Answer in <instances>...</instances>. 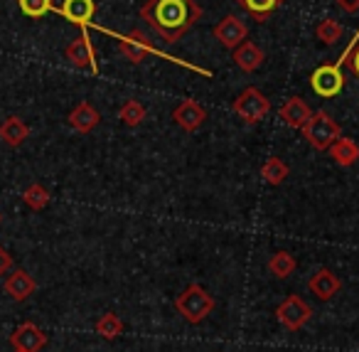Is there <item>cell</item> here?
I'll list each match as a JSON object with an SVG mask.
<instances>
[{
  "label": "cell",
  "mask_w": 359,
  "mask_h": 352,
  "mask_svg": "<svg viewBox=\"0 0 359 352\" xmlns=\"http://www.w3.org/2000/svg\"><path fill=\"white\" fill-rule=\"evenodd\" d=\"M140 18L163 37L165 42H177L190 32L202 18V8L195 0H145Z\"/></svg>",
  "instance_id": "6da1fadb"
},
{
  "label": "cell",
  "mask_w": 359,
  "mask_h": 352,
  "mask_svg": "<svg viewBox=\"0 0 359 352\" xmlns=\"http://www.w3.org/2000/svg\"><path fill=\"white\" fill-rule=\"evenodd\" d=\"M175 311L185 318L187 322L197 325V322H202L207 315H212V311H215V298H212V293L207 291V288L192 283L190 288H185V291L175 298Z\"/></svg>",
  "instance_id": "7a4b0ae2"
},
{
  "label": "cell",
  "mask_w": 359,
  "mask_h": 352,
  "mask_svg": "<svg viewBox=\"0 0 359 352\" xmlns=\"http://www.w3.org/2000/svg\"><path fill=\"white\" fill-rule=\"evenodd\" d=\"M300 131H303V138L308 141L315 150H327L330 145L342 136V131L334 124V119L330 114H325V111H313L308 124Z\"/></svg>",
  "instance_id": "3957f363"
},
{
  "label": "cell",
  "mask_w": 359,
  "mask_h": 352,
  "mask_svg": "<svg viewBox=\"0 0 359 352\" xmlns=\"http://www.w3.org/2000/svg\"><path fill=\"white\" fill-rule=\"evenodd\" d=\"M231 109H234V114L239 116L244 124L254 126L271 114V99L266 94H261L256 86H249V89H244L236 96Z\"/></svg>",
  "instance_id": "277c9868"
},
{
  "label": "cell",
  "mask_w": 359,
  "mask_h": 352,
  "mask_svg": "<svg viewBox=\"0 0 359 352\" xmlns=\"http://www.w3.org/2000/svg\"><path fill=\"white\" fill-rule=\"evenodd\" d=\"M276 318H278L280 325L288 327V330H300V327L308 325L310 318H313V308L300 296H288L276 308Z\"/></svg>",
  "instance_id": "5b68a950"
},
{
  "label": "cell",
  "mask_w": 359,
  "mask_h": 352,
  "mask_svg": "<svg viewBox=\"0 0 359 352\" xmlns=\"http://www.w3.org/2000/svg\"><path fill=\"white\" fill-rule=\"evenodd\" d=\"M67 60H69L72 67H76V70H89L91 74H99V62H96V50L94 45H91L89 40V32L81 30L79 37H76L74 42H72L69 47H67Z\"/></svg>",
  "instance_id": "8992f818"
},
{
  "label": "cell",
  "mask_w": 359,
  "mask_h": 352,
  "mask_svg": "<svg viewBox=\"0 0 359 352\" xmlns=\"http://www.w3.org/2000/svg\"><path fill=\"white\" fill-rule=\"evenodd\" d=\"M310 86H313L315 94L323 96V99H332V96H337L339 91L344 89V74L339 70H334L332 65H323L313 72Z\"/></svg>",
  "instance_id": "52a82bcc"
},
{
  "label": "cell",
  "mask_w": 359,
  "mask_h": 352,
  "mask_svg": "<svg viewBox=\"0 0 359 352\" xmlns=\"http://www.w3.org/2000/svg\"><path fill=\"white\" fill-rule=\"evenodd\" d=\"M215 40L219 42L224 50H236L241 42L249 37V27L244 20H239L236 15H226L224 20H219L215 25Z\"/></svg>",
  "instance_id": "ba28073f"
},
{
  "label": "cell",
  "mask_w": 359,
  "mask_h": 352,
  "mask_svg": "<svg viewBox=\"0 0 359 352\" xmlns=\"http://www.w3.org/2000/svg\"><path fill=\"white\" fill-rule=\"evenodd\" d=\"M116 40H118L121 55H123L130 65H140V62H143L148 55H160V52L150 45L148 37H145L140 30H133L130 35H118Z\"/></svg>",
  "instance_id": "9c48e42d"
},
{
  "label": "cell",
  "mask_w": 359,
  "mask_h": 352,
  "mask_svg": "<svg viewBox=\"0 0 359 352\" xmlns=\"http://www.w3.org/2000/svg\"><path fill=\"white\" fill-rule=\"evenodd\" d=\"M55 13H60L72 25H79L81 30H89L91 20L96 15V3L94 0H65L60 8H55Z\"/></svg>",
  "instance_id": "30bf717a"
},
{
  "label": "cell",
  "mask_w": 359,
  "mask_h": 352,
  "mask_svg": "<svg viewBox=\"0 0 359 352\" xmlns=\"http://www.w3.org/2000/svg\"><path fill=\"white\" fill-rule=\"evenodd\" d=\"M172 121L185 131V133H195L207 121V111L202 109L195 99H185L172 109Z\"/></svg>",
  "instance_id": "8fae6325"
},
{
  "label": "cell",
  "mask_w": 359,
  "mask_h": 352,
  "mask_svg": "<svg viewBox=\"0 0 359 352\" xmlns=\"http://www.w3.org/2000/svg\"><path fill=\"white\" fill-rule=\"evenodd\" d=\"M11 345L22 352H40L47 345V335L35 325V322H22L11 335Z\"/></svg>",
  "instance_id": "7c38bea8"
},
{
  "label": "cell",
  "mask_w": 359,
  "mask_h": 352,
  "mask_svg": "<svg viewBox=\"0 0 359 352\" xmlns=\"http://www.w3.org/2000/svg\"><path fill=\"white\" fill-rule=\"evenodd\" d=\"M278 116L283 119L285 126H290V129H303L305 124H308V119L313 116V111H310V106L305 104L300 96H290L288 101H285L283 106L278 109Z\"/></svg>",
  "instance_id": "4fadbf2b"
},
{
  "label": "cell",
  "mask_w": 359,
  "mask_h": 352,
  "mask_svg": "<svg viewBox=\"0 0 359 352\" xmlns=\"http://www.w3.org/2000/svg\"><path fill=\"white\" fill-rule=\"evenodd\" d=\"M308 286H310V291H313L315 298H320V301H330V298H334V293L342 288V283H339V278L334 276L330 268H318V271L310 276Z\"/></svg>",
  "instance_id": "5bb4252c"
},
{
  "label": "cell",
  "mask_w": 359,
  "mask_h": 352,
  "mask_svg": "<svg viewBox=\"0 0 359 352\" xmlns=\"http://www.w3.org/2000/svg\"><path fill=\"white\" fill-rule=\"evenodd\" d=\"M35 288H37L35 278H32L27 271H22V268H15V271L6 278V293L18 303L27 301V298L35 293Z\"/></svg>",
  "instance_id": "9a60e30c"
},
{
  "label": "cell",
  "mask_w": 359,
  "mask_h": 352,
  "mask_svg": "<svg viewBox=\"0 0 359 352\" xmlns=\"http://www.w3.org/2000/svg\"><path fill=\"white\" fill-rule=\"evenodd\" d=\"M99 121H101L99 111H96L89 101H79L69 114V126L76 133H91V131L99 126Z\"/></svg>",
  "instance_id": "2e32d148"
},
{
  "label": "cell",
  "mask_w": 359,
  "mask_h": 352,
  "mask_svg": "<svg viewBox=\"0 0 359 352\" xmlns=\"http://www.w3.org/2000/svg\"><path fill=\"white\" fill-rule=\"evenodd\" d=\"M231 52H234L236 67H239V70H244V72H256L266 60V55L261 52V47L256 45V42H251V40H244L239 47H236V50H231Z\"/></svg>",
  "instance_id": "e0dca14e"
},
{
  "label": "cell",
  "mask_w": 359,
  "mask_h": 352,
  "mask_svg": "<svg viewBox=\"0 0 359 352\" xmlns=\"http://www.w3.org/2000/svg\"><path fill=\"white\" fill-rule=\"evenodd\" d=\"M0 138H3V143L11 145V148H18V145H22L30 138V129H27L25 121L18 119V116H8V119L0 124Z\"/></svg>",
  "instance_id": "ac0fdd59"
},
{
  "label": "cell",
  "mask_w": 359,
  "mask_h": 352,
  "mask_svg": "<svg viewBox=\"0 0 359 352\" xmlns=\"http://www.w3.org/2000/svg\"><path fill=\"white\" fill-rule=\"evenodd\" d=\"M327 153L337 165L349 168V165H354L359 160V145L354 143L352 138H344V136H339V138L327 148Z\"/></svg>",
  "instance_id": "d6986e66"
},
{
  "label": "cell",
  "mask_w": 359,
  "mask_h": 352,
  "mask_svg": "<svg viewBox=\"0 0 359 352\" xmlns=\"http://www.w3.org/2000/svg\"><path fill=\"white\" fill-rule=\"evenodd\" d=\"M290 175V168L285 160L280 158H269L264 165H261V178L266 180L269 185H283Z\"/></svg>",
  "instance_id": "ffe728a7"
},
{
  "label": "cell",
  "mask_w": 359,
  "mask_h": 352,
  "mask_svg": "<svg viewBox=\"0 0 359 352\" xmlns=\"http://www.w3.org/2000/svg\"><path fill=\"white\" fill-rule=\"evenodd\" d=\"M236 3H239L241 8H246L259 22H264V20H269L276 8L283 6L285 0H236Z\"/></svg>",
  "instance_id": "44dd1931"
},
{
  "label": "cell",
  "mask_w": 359,
  "mask_h": 352,
  "mask_svg": "<svg viewBox=\"0 0 359 352\" xmlns=\"http://www.w3.org/2000/svg\"><path fill=\"white\" fill-rule=\"evenodd\" d=\"M295 256L290 252H276L273 256L269 259V271L273 273L276 278H288L290 273L295 271Z\"/></svg>",
  "instance_id": "7402d4cb"
},
{
  "label": "cell",
  "mask_w": 359,
  "mask_h": 352,
  "mask_svg": "<svg viewBox=\"0 0 359 352\" xmlns=\"http://www.w3.org/2000/svg\"><path fill=\"white\" fill-rule=\"evenodd\" d=\"M342 35H344V27L339 25L334 18H325V20L315 27V37H318L323 45H334V42L342 40Z\"/></svg>",
  "instance_id": "603a6c76"
},
{
  "label": "cell",
  "mask_w": 359,
  "mask_h": 352,
  "mask_svg": "<svg viewBox=\"0 0 359 352\" xmlns=\"http://www.w3.org/2000/svg\"><path fill=\"white\" fill-rule=\"evenodd\" d=\"M123 332V322L116 313H106L96 320V335H101L104 340H116Z\"/></svg>",
  "instance_id": "cb8c5ba5"
},
{
  "label": "cell",
  "mask_w": 359,
  "mask_h": 352,
  "mask_svg": "<svg viewBox=\"0 0 359 352\" xmlns=\"http://www.w3.org/2000/svg\"><path fill=\"white\" fill-rule=\"evenodd\" d=\"M118 119H121V124L128 126V129H135V126H140L145 121L143 104H140V101H135V99L126 101V104L121 106V111H118Z\"/></svg>",
  "instance_id": "d4e9b609"
},
{
  "label": "cell",
  "mask_w": 359,
  "mask_h": 352,
  "mask_svg": "<svg viewBox=\"0 0 359 352\" xmlns=\"http://www.w3.org/2000/svg\"><path fill=\"white\" fill-rule=\"evenodd\" d=\"M22 202L30 209H35V212H40V209H45L47 204H50V193H47V188H42L40 183H32L30 188L22 193Z\"/></svg>",
  "instance_id": "484cf974"
},
{
  "label": "cell",
  "mask_w": 359,
  "mask_h": 352,
  "mask_svg": "<svg viewBox=\"0 0 359 352\" xmlns=\"http://www.w3.org/2000/svg\"><path fill=\"white\" fill-rule=\"evenodd\" d=\"M18 6H20L22 15L27 18H45L47 13L55 11V6H52V0H18Z\"/></svg>",
  "instance_id": "4316f807"
},
{
  "label": "cell",
  "mask_w": 359,
  "mask_h": 352,
  "mask_svg": "<svg viewBox=\"0 0 359 352\" xmlns=\"http://www.w3.org/2000/svg\"><path fill=\"white\" fill-rule=\"evenodd\" d=\"M11 268H13V256L6 252V249L0 247V276H6Z\"/></svg>",
  "instance_id": "83f0119b"
},
{
  "label": "cell",
  "mask_w": 359,
  "mask_h": 352,
  "mask_svg": "<svg viewBox=\"0 0 359 352\" xmlns=\"http://www.w3.org/2000/svg\"><path fill=\"white\" fill-rule=\"evenodd\" d=\"M344 65H347V67H349V72H352V74L359 79V45L354 47V52L347 57V62H344Z\"/></svg>",
  "instance_id": "f1b7e54d"
},
{
  "label": "cell",
  "mask_w": 359,
  "mask_h": 352,
  "mask_svg": "<svg viewBox=\"0 0 359 352\" xmlns=\"http://www.w3.org/2000/svg\"><path fill=\"white\" fill-rule=\"evenodd\" d=\"M344 13H359V0H334Z\"/></svg>",
  "instance_id": "f546056e"
},
{
  "label": "cell",
  "mask_w": 359,
  "mask_h": 352,
  "mask_svg": "<svg viewBox=\"0 0 359 352\" xmlns=\"http://www.w3.org/2000/svg\"><path fill=\"white\" fill-rule=\"evenodd\" d=\"M15 352H22V350H15Z\"/></svg>",
  "instance_id": "4dcf8cb0"
},
{
  "label": "cell",
  "mask_w": 359,
  "mask_h": 352,
  "mask_svg": "<svg viewBox=\"0 0 359 352\" xmlns=\"http://www.w3.org/2000/svg\"><path fill=\"white\" fill-rule=\"evenodd\" d=\"M0 219H3V217H0Z\"/></svg>",
  "instance_id": "1f68e13d"
}]
</instances>
